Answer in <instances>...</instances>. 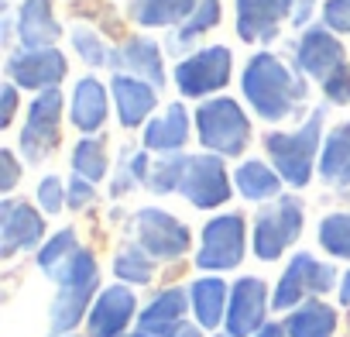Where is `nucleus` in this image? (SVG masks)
I'll return each mask as SVG.
<instances>
[{
	"label": "nucleus",
	"mask_w": 350,
	"mask_h": 337,
	"mask_svg": "<svg viewBox=\"0 0 350 337\" xmlns=\"http://www.w3.org/2000/svg\"><path fill=\"white\" fill-rule=\"evenodd\" d=\"M319 138H323V110H312L309 121L295 131H271L265 138V148L275 162V173L288 186L309 183L312 162H316V151H319Z\"/></svg>",
	"instance_id": "obj_2"
},
{
	"label": "nucleus",
	"mask_w": 350,
	"mask_h": 337,
	"mask_svg": "<svg viewBox=\"0 0 350 337\" xmlns=\"http://www.w3.org/2000/svg\"><path fill=\"white\" fill-rule=\"evenodd\" d=\"M134 227H137V245L151 258H183L189 251V241H193L189 227L183 221H175L172 214L154 210V207L137 210Z\"/></svg>",
	"instance_id": "obj_8"
},
{
	"label": "nucleus",
	"mask_w": 350,
	"mask_h": 337,
	"mask_svg": "<svg viewBox=\"0 0 350 337\" xmlns=\"http://www.w3.org/2000/svg\"><path fill=\"white\" fill-rule=\"evenodd\" d=\"M110 62H113V66H120V69H131L137 79L144 76L154 90H158V86H165L161 52H158V45H154V42H148V38H131V42H124V49H120V52H110Z\"/></svg>",
	"instance_id": "obj_21"
},
{
	"label": "nucleus",
	"mask_w": 350,
	"mask_h": 337,
	"mask_svg": "<svg viewBox=\"0 0 350 337\" xmlns=\"http://www.w3.org/2000/svg\"><path fill=\"white\" fill-rule=\"evenodd\" d=\"M79 251V241H76V231L72 227H66V231H59L42 251H38V265H42V272L45 275H59L69 262H72V255Z\"/></svg>",
	"instance_id": "obj_31"
},
{
	"label": "nucleus",
	"mask_w": 350,
	"mask_h": 337,
	"mask_svg": "<svg viewBox=\"0 0 350 337\" xmlns=\"http://www.w3.org/2000/svg\"><path fill=\"white\" fill-rule=\"evenodd\" d=\"M217 337H220V334H217ZM224 337H230V334H224Z\"/></svg>",
	"instance_id": "obj_47"
},
{
	"label": "nucleus",
	"mask_w": 350,
	"mask_h": 337,
	"mask_svg": "<svg viewBox=\"0 0 350 337\" xmlns=\"http://www.w3.org/2000/svg\"><path fill=\"white\" fill-rule=\"evenodd\" d=\"M72 38H76V52L90 62V66H103V62H110V55H107V49H103V42L93 35V32H86V28H76L72 32Z\"/></svg>",
	"instance_id": "obj_35"
},
{
	"label": "nucleus",
	"mask_w": 350,
	"mask_h": 337,
	"mask_svg": "<svg viewBox=\"0 0 350 337\" xmlns=\"http://www.w3.org/2000/svg\"><path fill=\"white\" fill-rule=\"evenodd\" d=\"M319 245L333 258H350V214H329L319 224Z\"/></svg>",
	"instance_id": "obj_32"
},
{
	"label": "nucleus",
	"mask_w": 350,
	"mask_h": 337,
	"mask_svg": "<svg viewBox=\"0 0 350 337\" xmlns=\"http://www.w3.org/2000/svg\"><path fill=\"white\" fill-rule=\"evenodd\" d=\"M113 272H117V279H124V282L144 286V282H151V275H154V262H151V255H148L141 245H124V248L117 251V258H113Z\"/></svg>",
	"instance_id": "obj_30"
},
{
	"label": "nucleus",
	"mask_w": 350,
	"mask_h": 337,
	"mask_svg": "<svg viewBox=\"0 0 350 337\" xmlns=\"http://www.w3.org/2000/svg\"><path fill=\"white\" fill-rule=\"evenodd\" d=\"M254 337H288V334H285V323H265Z\"/></svg>",
	"instance_id": "obj_43"
},
{
	"label": "nucleus",
	"mask_w": 350,
	"mask_h": 337,
	"mask_svg": "<svg viewBox=\"0 0 350 337\" xmlns=\"http://www.w3.org/2000/svg\"><path fill=\"white\" fill-rule=\"evenodd\" d=\"M134 292L127 286H110L96 296L90 310V337H124L131 316H134Z\"/></svg>",
	"instance_id": "obj_16"
},
{
	"label": "nucleus",
	"mask_w": 350,
	"mask_h": 337,
	"mask_svg": "<svg viewBox=\"0 0 350 337\" xmlns=\"http://www.w3.org/2000/svg\"><path fill=\"white\" fill-rule=\"evenodd\" d=\"M323 90L333 103H350V66L343 62L329 79H323Z\"/></svg>",
	"instance_id": "obj_37"
},
{
	"label": "nucleus",
	"mask_w": 350,
	"mask_h": 337,
	"mask_svg": "<svg viewBox=\"0 0 350 337\" xmlns=\"http://www.w3.org/2000/svg\"><path fill=\"white\" fill-rule=\"evenodd\" d=\"M189 299H193V313L200 320V327H220V320H227V306H230V296H227V282L224 279H196L189 286Z\"/></svg>",
	"instance_id": "obj_24"
},
{
	"label": "nucleus",
	"mask_w": 350,
	"mask_h": 337,
	"mask_svg": "<svg viewBox=\"0 0 350 337\" xmlns=\"http://www.w3.org/2000/svg\"><path fill=\"white\" fill-rule=\"evenodd\" d=\"M131 337H144V334H131Z\"/></svg>",
	"instance_id": "obj_46"
},
{
	"label": "nucleus",
	"mask_w": 350,
	"mask_h": 337,
	"mask_svg": "<svg viewBox=\"0 0 350 337\" xmlns=\"http://www.w3.org/2000/svg\"><path fill=\"white\" fill-rule=\"evenodd\" d=\"M72 124L90 134V131H100V124L107 121V90L100 79L86 76L76 83V93H72Z\"/></svg>",
	"instance_id": "obj_23"
},
{
	"label": "nucleus",
	"mask_w": 350,
	"mask_h": 337,
	"mask_svg": "<svg viewBox=\"0 0 350 337\" xmlns=\"http://www.w3.org/2000/svg\"><path fill=\"white\" fill-rule=\"evenodd\" d=\"M244 93L265 121H285L306 97L302 76H292L275 55L261 52L244 69Z\"/></svg>",
	"instance_id": "obj_1"
},
{
	"label": "nucleus",
	"mask_w": 350,
	"mask_h": 337,
	"mask_svg": "<svg viewBox=\"0 0 350 337\" xmlns=\"http://www.w3.org/2000/svg\"><path fill=\"white\" fill-rule=\"evenodd\" d=\"M309 11H312V0H299V8L292 11V21L295 25H306L309 21Z\"/></svg>",
	"instance_id": "obj_42"
},
{
	"label": "nucleus",
	"mask_w": 350,
	"mask_h": 337,
	"mask_svg": "<svg viewBox=\"0 0 350 337\" xmlns=\"http://www.w3.org/2000/svg\"><path fill=\"white\" fill-rule=\"evenodd\" d=\"M227 79H230V49L224 45L203 49L175 69V83L186 97H206L213 90H224Z\"/></svg>",
	"instance_id": "obj_11"
},
{
	"label": "nucleus",
	"mask_w": 350,
	"mask_h": 337,
	"mask_svg": "<svg viewBox=\"0 0 350 337\" xmlns=\"http://www.w3.org/2000/svg\"><path fill=\"white\" fill-rule=\"evenodd\" d=\"M244 258V217L241 214H220L203 227V245L196 255L200 269H237Z\"/></svg>",
	"instance_id": "obj_7"
},
{
	"label": "nucleus",
	"mask_w": 350,
	"mask_h": 337,
	"mask_svg": "<svg viewBox=\"0 0 350 337\" xmlns=\"http://www.w3.org/2000/svg\"><path fill=\"white\" fill-rule=\"evenodd\" d=\"M323 18L329 32H350V0H326Z\"/></svg>",
	"instance_id": "obj_38"
},
{
	"label": "nucleus",
	"mask_w": 350,
	"mask_h": 337,
	"mask_svg": "<svg viewBox=\"0 0 350 337\" xmlns=\"http://www.w3.org/2000/svg\"><path fill=\"white\" fill-rule=\"evenodd\" d=\"M18 28H21V45L28 52L52 49V42L59 38V21L52 14V0H25L21 14H18Z\"/></svg>",
	"instance_id": "obj_20"
},
{
	"label": "nucleus",
	"mask_w": 350,
	"mask_h": 337,
	"mask_svg": "<svg viewBox=\"0 0 350 337\" xmlns=\"http://www.w3.org/2000/svg\"><path fill=\"white\" fill-rule=\"evenodd\" d=\"M265 310H268V286L258 275L237 279L230 289V306H227V334L230 337H254L265 327Z\"/></svg>",
	"instance_id": "obj_12"
},
{
	"label": "nucleus",
	"mask_w": 350,
	"mask_h": 337,
	"mask_svg": "<svg viewBox=\"0 0 350 337\" xmlns=\"http://www.w3.org/2000/svg\"><path fill=\"white\" fill-rule=\"evenodd\" d=\"M72 168L76 176L86 179V183H100L107 176V145L100 138H86L76 145L72 151Z\"/></svg>",
	"instance_id": "obj_29"
},
{
	"label": "nucleus",
	"mask_w": 350,
	"mask_h": 337,
	"mask_svg": "<svg viewBox=\"0 0 350 337\" xmlns=\"http://www.w3.org/2000/svg\"><path fill=\"white\" fill-rule=\"evenodd\" d=\"M189 141V117H186V107L183 103H172L165 107L161 117H154L144 131V148H154V151H179L183 145Z\"/></svg>",
	"instance_id": "obj_22"
},
{
	"label": "nucleus",
	"mask_w": 350,
	"mask_h": 337,
	"mask_svg": "<svg viewBox=\"0 0 350 337\" xmlns=\"http://www.w3.org/2000/svg\"><path fill=\"white\" fill-rule=\"evenodd\" d=\"M234 179H237V190L247 200H271V197H278V186H282V176L271 173L265 162H254V158H247L237 168Z\"/></svg>",
	"instance_id": "obj_28"
},
{
	"label": "nucleus",
	"mask_w": 350,
	"mask_h": 337,
	"mask_svg": "<svg viewBox=\"0 0 350 337\" xmlns=\"http://www.w3.org/2000/svg\"><path fill=\"white\" fill-rule=\"evenodd\" d=\"M189 292L186 289H165L158 292L137 316V334L144 337H175L186 327Z\"/></svg>",
	"instance_id": "obj_15"
},
{
	"label": "nucleus",
	"mask_w": 350,
	"mask_h": 337,
	"mask_svg": "<svg viewBox=\"0 0 350 337\" xmlns=\"http://www.w3.org/2000/svg\"><path fill=\"white\" fill-rule=\"evenodd\" d=\"M110 90H113L117 117H120V124H124V127H137V124L154 110V103H158L154 86L141 83L137 76H113Z\"/></svg>",
	"instance_id": "obj_19"
},
{
	"label": "nucleus",
	"mask_w": 350,
	"mask_h": 337,
	"mask_svg": "<svg viewBox=\"0 0 350 337\" xmlns=\"http://www.w3.org/2000/svg\"><path fill=\"white\" fill-rule=\"evenodd\" d=\"M93 197H96V193H93V183H86V179H79V176L69 183V207L79 210V207L93 203Z\"/></svg>",
	"instance_id": "obj_39"
},
{
	"label": "nucleus",
	"mask_w": 350,
	"mask_h": 337,
	"mask_svg": "<svg viewBox=\"0 0 350 337\" xmlns=\"http://www.w3.org/2000/svg\"><path fill=\"white\" fill-rule=\"evenodd\" d=\"M319 176L326 183L350 186V121L329 131L323 145V158H319Z\"/></svg>",
	"instance_id": "obj_26"
},
{
	"label": "nucleus",
	"mask_w": 350,
	"mask_h": 337,
	"mask_svg": "<svg viewBox=\"0 0 350 337\" xmlns=\"http://www.w3.org/2000/svg\"><path fill=\"white\" fill-rule=\"evenodd\" d=\"M8 76L25 90H55V83L66 76V59L59 49H21L8 59Z\"/></svg>",
	"instance_id": "obj_13"
},
{
	"label": "nucleus",
	"mask_w": 350,
	"mask_h": 337,
	"mask_svg": "<svg viewBox=\"0 0 350 337\" xmlns=\"http://www.w3.org/2000/svg\"><path fill=\"white\" fill-rule=\"evenodd\" d=\"M340 303L343 306H350V272L343 275V282H340Z\"/></svg>",
	"instance_id": "obj_44"
},
{
	"label": "nucleus",
	"mask_w": 350,
	"mask_h": 337,
	"mask_svg": "<svg viewBox=\"0 0 350 337\" xmlns=\"http://www.w3.org/2000/svg\"><path fill=\"white\" fill-rule=\"evenodd\" d=\"M333 279H336L333 265H326V262H316L309 251H299V255L288 262L285 275L278 279L271 303H275V310H292V306H299L306 296L329 292Z\"/></svg>",
	"instance_id": "obj_6"
},
{
	"label": "nucleus",
	"mask_w": 350,
	"mask_h": 337,
	"mask_svg": "<svg viewBox=\"0 0 350 337\" xmlns=\"http://www.w3.org/2000/svg\"><path fill=\"white\" fill-rule=\"evenodd\" d=\"M302 203L295 197H278L254 217V255L261 262H275L288 245H295V238L302 234Z\"/></svg>",
	"instance_id": "obj_5"
},
{
	"label": "nucleus",
	"mask_w": 350,
	"mask_h": 337,
	"mask_svg": "<svg viewBox=\"0 0 350 337\" xmlns=\"http://www.w3.org/2000/svg\"><path fill=\"white\" fill-rule=\"evenodd\" d=\"M134 21L144 28H165L183 21L186 14L196 11V0H131Z\"/></svg>",
	"instance_id": "obj_27"
},
{
	"label": "nucleus",
	"mask_w": 350,
	"mask_h": 337,
	"mask_svg": "<svg viewBox=\"0 0 350 337\" xmlns=\"http://www.w3.org/2000/svg\"><path fill=\"white\" fill-rule=\"evenodd\" d=\"M196 124H200V141H203L210 151L241 155V151L247 148L251 124H247L244 110H241L230 97L206 100V103L196 110Z\"/></svg>",
	"instance_id": "obj_4"
},
{
	"label": "nucleus",
	"mask_w": 350,
	"mask_h": 337,
	"mask_svg": "<svg viewBox=\"0 0 350 337\" xmlns=\"http://www.w3.org/2000/svg\"><path fill=\"white\" fill-rule=\"evenodd\" d=\"M0 97H4V114H0V127H8V124H11V117H14V107H18V90L8 83Z\"/></svg>",
	"instance_id": "obj_41"
},
{
	"label": "nucleus",
	"mask_w": 350,
	"mask_h": 337,
	"mask_svg": "<svg viewBox=\"0 0 350 337\" xmlns=\"http://www.w3.org/2000/svg\"><path fill=\"white\" fill-rule=\"evenodd\" d=\"M220 21V0H200V8H196V14H193V21L179 32V42H189V38H196L200 32H206V28H213Z\"/></svg>",
	"instance_id": "obj_34"
},
{
	"label": "nucleus",
	"mask_w": 350,
	"mask_h": 337,
	"mask_svg": "<svg viewBox=\"0 0 350 337\" xmlns=\"http://www.w3.org/2000/svg\"><path fill=\"white\" fill-rule=\"evenodd\" d=\"M175 337H203V334H200V327H193V323H186V327H183L179 334H175Z\"/></svg>",
	"instance_id": "obj_45"
},
{
	"label": "nucleus",
	"mask_w": 350,
	"mask_h": 337,
	"mask_svg": "<svg viewBox=\"0 0 350 337\" xmlns=\"http://www.w3.org/2000/svg\"><path fill=\"white\" fill-rule=\"evenodd\" d=\"M295 0H237V35L244 42H271L278 21L292 14Z\"/></svg>",
	"instance_id": "obj_17"
},
{
	"label": "nucleus",
	"mask_w": 350,
	"mask_h": 337,
	"mask_svg": "<svg viewBox=\"0 0 350 337\" xmlns=\"http://www.w3.org/2000/svg\"><path fill=\"white\" fill-rule=\"evenodd\" d=\"M38 203H42L45 214H59L62 203H69L66 193H62V179H59V176H45V179L38 183Z\"/></svg>",
	"instance_id": "obj_36"
},
{
	"label": "nucleus",
	"mask_w": 350,
	"mask_h": 337,
	"mask_svg": "<svg viewBox=\"0 0 350 337\" xmlns=\"http://www.w3.org/2000/svg\"><path fill=\"white\" fill-rule=\"evenodd\" d=\"M295 55H299V69H306L309 76H319V79H329L343 66V45L336 42V35L329 28L306 32Z\"/></svg>",
	"instance_id": "obj_18"
},
{
	"label": "nucleus",
	"mask_w": 350,
	"mask_h": 337,
	"mask_svg": "<svg viewBox=\"0 0 350 337\" xmlns=\"http://www.w3.org/2000/svg\"><path fill=\"white\" fill-rule=\"evenodd\" d=\"M186 162H189V155H168L165 162H158L148 173V190H154V193L179 190L183 186V173H186Z\"/></svg>",
	"instance_id": "obj_33"
},
{
	"label": "nucleus",
	"mask_w": 350,
	"mask_h": 337,
	"mask_svg": "<svg viewBox=\"0 0 350 337\" xmlns=\"http://www.w3.org/2000/svg\"><path fill=\"white\" fill-rule=\"evenodd\" d=\"M59 114H62V93L59 90H45L42 97H35V103L28 110V124L21 131V148H25L28 165L42 162L59 145Z\"/></svg>",
	"instance_id": "obj_10"
},
{
	"label": "nucleus",
	"mask_w": 350,
	"mask_h": 337,
	"mask_svg": "<svg viewBox=\"0 0 350 337\" xmlns=\"http://www.w3.org/2000/svg\"><path fill=\"white\" fill-rule=\"evenodd\" d=\"M0 165H4V179H0V190H14L18 186V176H21V168H18V162H14V155L11 151H0Z\"/></svg>",
	"instance_id": "obj_40"
},
{
	"label": "nucleus",
	"mask_w": 350,
	"mask_h": 337,
	"mask_svg": "<svg viewBox=\"0 0 350 337\" xmlns=\"http://www.w3.org/2000/svg\"><path fill=\"white\" fill-rule=\"evenodd\" d=\"M55 282H59V296L52 306V334H66L83 320V313L100 286V269H96L93 251L79 248L72 255V262L55 275Z\"/></svg>",
	"instance_id": "obj_3"
},
{
	"label": "nucleus",
	"mask_w": 350,
	"mask_h": 337,
	"mask_svg": "<svg viewBox=\"0 0 350 337\" xmlns=\"http://www.w3.org/2000/svg\"><path fill=\"white\" fill-rule=\"evenodd\" d=\"M333 330H336V310L319 299H306L285 320L288 337H333Z\"/></svg>",
	"instance_id": "obj_25"
},
{
	"label": "nucleus",
	"mask_w": 350,
	"mask_h": 337,
	"mask_svg": "<svg viewBox=\"0 0 350 337\" xmlns=\"http://www.w3.org/2000/svg\"><path fill=\"white\" fill-rule=\"evenodd\" d=\"M179 193L200 210L227 203L230 200V179L224 173V162L217 155H189Z\"/></svg>",
	"instance_id": "obj_9"
},
{
	"label": "nucleus",
	"mask_w": 350,
	"mask_h": 337,
	"mask_svg": "<svg viewBox=\"0 0 350 337\" xmlns=\"http://www.w3.org/2000/svg\"><path fill=\"white\" fill-rule=\"evenodd\" d=\"M45 234V221L35 207L8 200L0 207V255L11 258L25 248H35Z\"/></svg>",
	"instance_id": "obj_14"
}]
</instances>
